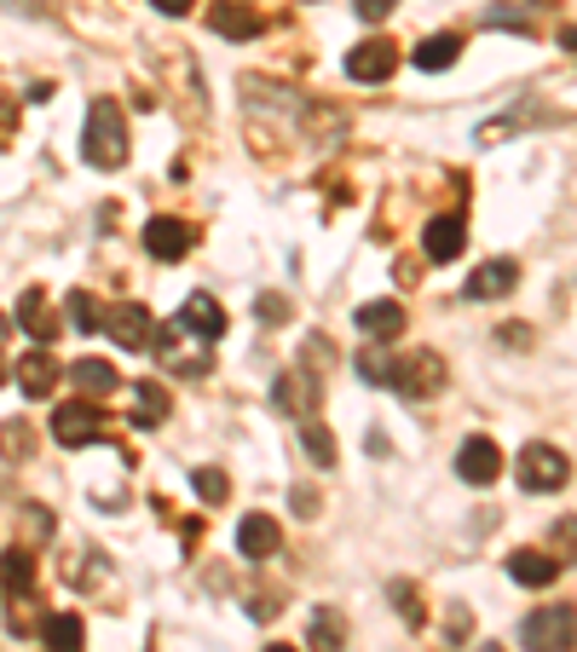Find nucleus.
I'll list each match as a JSON object with an SVG mask.
<instances>
[{"mask_svg": "<svg viewBox=\"0 0 577 652\" xmlns=\"http://www.w3.org/2000/svg\"><path fill=\"white\" fill-rule=\"evenodd\" d=\"M23 98H30V105H46V98H53V82H35V87L23 93Z\"/></svg>", "mask_w": 577, "mask_h": 652, "instance_id": "nucleus-39", "label": "nucleus"}, {"mask_svg": "<svg viewBox=\"0 0 577 652\" xmlns=\"http://www.w3.org/2000/svg\"><path fill=\"white\" fill-rule=\"evenodd\" d=\"M191 485H196V496H203V503H214V509L225 503V496H232V480H225L220 468H196V473H191Z\"/></svg>", "mask_w": 577, "mask_h": 652, "instance_id": "nucleus-30", "label": "nucleus"}, {"mask_svg": "<svg viewBox=\"0 0 577 652\" xmlns=\"http://www.w3.org/2000/svg\"><path fill=\"white\" fill-rule=\"evenodd\" d=\"M173 323H180L185 335H196V341H220L225 335V312H220L214 295H185V307H180Z\"/></svg>", "mask_w": 577, "mask_h": 652, "instance_id": "nucleus-12", "label": "nucleus"}, {"mask_svg": "<svg viewBox=\"0 0 577 652\" xmlns=\"http://www.w3.org/2000/svg\"><path fill=\"white\" fill-rule=\"evenodd\" d=\"M318 398H323V382L318 370L295 364L278 375V387H271V405H278V416H295V421H312L318 416Z\"/></svg>", "mask_w": 577, "mask_h": 652, "instance_id": "nucleus-6", "label": "nucleus"}, {"mask_svg": "<svg viewBox=\"0 0 577 652\" xmlns=\"http://www.w3.org/2000/svg\"><path fill=\"white\" fill-rule=\"evenodd\" d=\"M58 375H64V364L53 359V346H35V353L18 364V387H23V398H46L58 387Z\"/></svg>", "mask_w": 577, "mask_h": 652, "instance_id": "nucleus-18", "label": "nucleus"}, {"mask_svg": "<svg viewBox=\"0 0 577 652\" xmlns=\"http://www.w3.org/2000/svg\"><path fill=\"white\" fill-rule=\"evenodd\" d=\"M248 612H255V618H271V612H284V600H278V595H266V589H260L255 600H248Z\"/></svg>", "mask_w": 577, "mask_h": 652, "instance_id": "nucleus-36", "label": "nucleus"}, {"mask_svg": "<svg viewBox=\"0 0 577 652\" xmlns=\"http://www.w3.org/2000/svg\"><path fill=\"white\" fill-rule=\"evenodd\" d=\"M393 7H398V0H353V12H359L364 23H382Z\"/></svg>", "mask_w": 577, "mask_h": 652, "instance_id": "nucleus-34", "label": "nucleus"}, {"mask_svg": "<svg viewBox=\"0 0 577 652\" xmlns=\"http://www.w3.org/2000/svg\"><path fill=\"white\" fill-rule=\"evenodd\" d=\"M64 318H70V330H82V335L105 330V307H98L87 289H70V295H64Z\"/></svg>", "mask_w": 577, "mask_h": 652, "instance_id": "nucleus-24", "label": "nucleus"}, {"mask_svg": "<svg viewBox=\"0 0 577 652\" xmlns=\"http://www.w3.org/2000/svg\"><path fill=\"white\" fill-rule=\"evenodd\" d=\"M7 330H12V318H7V312H0V341H7Z\"/></svg>", "mask_w": 577, "mask_h": 652, "instance_id": "nucleus-41", "label": "nucleus"}, {"mask_svg": "<svg viewBox=\"0 0 577 652\" xmlns=\"http://www.w3.org/2000/svg\"><path fill=\"white\" fill-rule=\"evenodd\" d=\"M295 514H300V520L318 514V491H312V485H295Z\"/></svg>", "mask_w": 577, "mask_h": 652, "instance_id": "nucleus-35", "label": "nucleus"}, {"mask_svg": "<svg viewBox=\"0 0 577 652\" xmlns=\"http://www.w3.org/2000/svg\"><path fill=\"white\" fill-rule=\"evenodd\" d=\"M387 595H393V612L405 618V623H421V618H428V607H421V595H416V584H410V578H393V584H387Z\"/></svg>", "mask_w": 577, "mask_h": 652, "instance_id": "nucleus-28", "label": "nucleus"}, {"mask_svg": "<svg viewBox=\"0 0 577 652\" xmlns=\"http://www.w3.org/2000/svg\"><path fill=\"white\" fill-rule=\"evenodd\" d=\"M255 312H260L266 323H284L295 307H289V295H260V300H255Z\"/></svg>", "mask_w": 577, "mask_h": 652, "instance_id": "nucleus-33", "label": "nucleus"}, {"mask_svg": "<svg viewBox=\"0 0 577 652\" xmlns=\"http://www.w3.org/2000/svg\"><path fill=\"white\" fill-rule=\"evenodd\" d=\"M462 243H468L462 214H439V220H428V232H421V248H428V260H434V266L457 260V255H462Z\"/></svg>", "mask_w": 577, "mask_h": 652, "instance_id": "nucleus-16", "label": "nucleus"}, {"mask_svg": "<svg viewBox=\"0 0 577 652\" xmlns=\"http://www.w3.org/2000/svg\"><path fill=\"white\" fill-rule=\"evenodd\" d=\"M278 548H284V532H278L271 514H243L237 520V555L243 560H271Z\"/></svg>", "mask_w": 577, "mask_h": 652, "instance_id": "nucleus-11", "label": "nucleus"}, {"mask_svg": "<svg viewBox=\"0 0 577 652\" xmlns=\"http://www.w3.org/2000/svg\"><path fill=\"white\" fill-rule=\"evenodd\" d=\"M191 243H196V232H191L185 220H173V214H157V220L145 225V248H150L157 260H185Z\"/></svg>", "mask_w": 577, "mask_h": 652, "instance_id": "nucleus-10", "label": "nucleus"}, {"mask_svg": "<svg viewBox=\"0 0 577 652\" xmlns=\"http://www.w3.org/2000/svg\"><path fill=\"white\" fill-rule=\"evenodd\" d=\"M0 382H7V353H0Z\"/></svg>", "mask_w": 577, "mask_h": 652, "instance_id": "nucleus-42", "label": "nucleus"}, {"mask_svg": "<svg viewBox=\"0 0 577 652\" xmlns=\"http://www.w3.org/2000/svg\"><path fill=\"white\" fill-rule=\"evenodd\" d=\"M168 410H173V405H168V387H162V382H139V387H133V416H128L133 428H162Z\"/></svg>", "mask_w": 577, "mask_h": 652, "instance_id": "nucleus-21", "label": "nucleus"}, {"mask_svg": "<svg viewBox=\"0 0 577 652\" xmlns=\"http://www.w3.org/2000/svg\"><path fill=\"white\" fill-rule=\"evenodd\" d=\"M307 641H312V652H341V641H346V618H341V612H312Z\"/></svg>", "mask_w": 577, "mask_h": 652, "instance_id": "nucleus-26", "label": "nucleus"}, {"mask_svg": "<svg viewBox=\"0 0 577 652\" xmlns=\"http://www.w3.org/2000/svg\"><path fill=\"white\" fill-rule=\"evenodd\" d=\"M514 480L525 485V491H537V496H548V491H560L566 480H571V462H566V450H555V445H525L520 450V462H514Z\"/></svg>", "mask_w": 577, "mask_h": 652, "instance_id": "nucleus-4", "label": "nucleus"}, {"mask_svg": "<svg viewBox=\"0 0 577 652\" xmlns=\"http://www.w3.org/2000/svg\"><path fill=\"white\" fill-rule=\"evenodd\" d=\"M457 473H462L468 485H496V473H503V450H496L485 434H473L457 450Z\"/></svg>", "mask_w": 577, "mask_h": 652, "instance_id": "nucleus-9", "label": "nucleus"}, {"mask_svg": "<svg viewBox=\"0 0 577 652\" xmlns=\"http://www.w3.org/2000/svg\"><path fill=\"white\" fill-rule=\"evenodd\" d=\"M462 58V35H428L416 46V70H428V75H439V70H450Z\"/></svg>", "mask_w": 577, "mask_h": 652, "instance_id": "nucleus-23", "label": "nucleus"}, {"mask_svg": "<svg viewBox=\"0 0 577 652\" xmlns=\"http://www.w3.org/2000/svg\"><path fill=\"white\" fill-rule=\"evenodd\" d=\"M393 70H398V46L387 35H370L346 53V75H353V82H387Z\"/></svg>", "mask_w": 577, "mask_h": 652, "instance_id": "nucleus-8", "label": "nucleus"}, {"mask_svg": "<svg viewBox=\"0 0 577 652\" xmlns=\"http://www.w3.org/2000/svg\"><path fill=\"white\" fill-rule=\"evenodd\" d=\"M53 439L64 445V450H82V445H93L98 439V410L93 405H58V416H53Z\"/></svg>", "mask_w": 577, "mask_h": 652, "instance_id": "nucleus-13", "label": "nucleus"}, {"mask_svg": "<svg viewBox=\"0 0 577 652\" xmlns=\"http://www.w3.org/2000/svg\"><path fill=\"white\" fill-rule=\"evenodd\" d=\"M150 7H157V12H168V18H185V12L196 7V0H150Z\"/></svg>", "mask_w": 577, "mask_h": 652, "instance_id": "nucleus-38", "label": "nucleus"}, {"mask_svg": "<svg viewBox=\"0 0 577 652\" xmlns=\"http://www.w3.org/2000/svg\"><path fill=\"white\" fill-rule=\"evenodd\" d=\"M0 584H7L12 595H30V584H35V555H30L23 543L0 555Z\"/></svg>", "mask_w": 577, "mask_h": 652, "instance_id": "nucleus-25", "label": "nucleus"}, {"mask_svg": "<svg viewBox=\"0 0 577 652\" xmlns=\"http://www.w3.org/2000/svg\"><path fill=\"white\" fill-rule=\"evenodd\" d=\"M548 555L577 566V514H560L555 525H548Z\"/></svg>", "mask_w": 577, "mask_h": 652, "instance_id": "nucleus-27", "label": "nucleus"}, {"mask_svg": "<svg viewBox=\"0 0 577 652\" xmlns=\"http://www.w3.org/2000/svg\"><path fill=\"white\" fill-rule=\"evenodd\" d=\"M0 457L7 462L30 457V421H7V428H0Z\"/></svg>", "mask_w": 577, "mask_h": 652, "instance_id": "nucleus-32", "label": "nucleus"}, {"mask_svg": "<svg viewBox=\"0 0 577 652\" xmlns=\"http://www.w3.org/2000/svg\"><path fill=\"white\" fill-rule=\"evenodd\" d=\"M353 323L364 330V341H398V330H405V307L398 300H364V307L353 312Z\"/></svg>", "mask_w": 577, "mask_h": 652, "instance_id": "nucleus-15", "label": "nucleus"}, {"mask_svg": "<svg viewBox=\"0 0 577 652\" xmlns=\"http://www.w3.org/2000/svg\"><path fill=\"white\" fill-rule=\"evenodd\" d=\"M300 439H307V457H312L318 468H335V434H330V428L307 421V428H300Z\"/></svg>", "mask_w": 577, "mask_h": 652, "instance_id": "nucleus-29", "label": "nucleus"}, {"mask_svg": "<svg viewBox=\"0 0 577 652\" xmlns=\"http://www.w3.org/2000/svg\"><path fill=\"white\" fill-rule=\"evenodd\" d=\"M23 525H30V537H53V514H41V509L23 514Z\"/></svg>", "mask_w": 577, "mask_h": 652, "instance_id": "nucleus-37", "label": "nucleus"}, {"mask_svg": "<svg viewBox=\"0 0 577 652\" xmlns=\"http://www.w3.org/2000/svg\"><path fill=\"white\" fill-rule=\"evenodd\" d=\"M209 30L232 35V41H255V35H266V18L255 7H243V0H220V7L209 12Z\"/></svg>", "mask_w": 577, "mask_h": 652, "instance_id": "nucleus-14", "label": "nucleus"}, {"mask_svg": "<svg viewBox=\"0 0 577 652\" xmlns=\"http://www.w3.org/2000/svg\"><path fill=\"white\" fill-rule=\"evenodd\" d=\"M41 641H46V652H82L87 630H82V618H75V612H53L41 623Z\"/></svg>", "mask_w": 577, "mask_h": 652, "instance_id": "nucleus-22", "label": "nucleus"}, {"mask_svg": "<svg viewBox=\"0 0 577 652\" xmlns=\"http://www.w3.org/2000/svg\"><path fill=\"white\" fill-rule=\"evenodd\" d=\"M520 646L525 652H577V607H566V600L537 607L520 623Z\"/></svg>", "mask_w": 577, "mask_h": 652, "instance_id": "nucleus-3", "label": "nucleus"}, {"mask_svg": "<svg viewBox=\"0 0 577 652\" xmlns=\"http://www.w3.org/2000/svg\"><path fill=\"white\" fill-rule=\"evenodd\" d=\"M70 382L82 387L87 398H110V393L121 387V375H116L110 359H75V364H70Z\"/></svg>", "mask_w": 577, "mask_h": 652, "instance_id": "nucleus-20", "label": "nucleus"}, {"mask_svg": "<svg viewBox=\"0 0 577 652\" xmlns=\"http://www.w3.org/2000/svg\"><path fill=\"white\" fill-rule=\"evenodd\" d=\"M560 46H566V53H577V23H571V30H560Z\"/></svg>", "mask_w": 577, "mask_h": 652, "instance_id": "nucleus-40", "label": "nucleus"}, {"mask_svg": "<svg viewBox=\"0 0 577 652\" xmlns=\"http://www.w3.org/2000/svg\"><path fill=\"white\" fill-rule=\"evenodd\" d=\"M445 382H450V370H445V359L434 353V346H416V353H405V359H393V375H387V387L398 393V398H434V393H445Z\"/></svg>", "mask_w": 577, "mask_h": 652, "instance_id": "nucleus-2", "label": "nucleus"}, {"mask_svg": "<svg viewBox=\"0 0 577 652\" xmlns=\"http://www.w3.org/2000/svg\"><path fill=\"white\" fill-rule=\"evenodd\" d=\"M12 323H18V330L30 335L35 346H53V335H58V307L46 300V289H23V295H18Z\"/></svg>", "mask_w": 577, "mask_h": 652, "instance_id": "nucleus-7", "label": "nucleus"}, {"mask_svg": "<svg viewBox=\"0 0 577 652\" xmlns=\"http://www.w3.org/2000/svg\"><path fill=\"white\" fill-rule=\"evenodd\" d=\"M105 335L121 353H150L157 346V318H150L145 300H121V307H105Z\"/></svg>", "mask_w": 577, "mask_h": 652, "instance_id": "nucleus-5", "label": "nucleus"}, {"mask_svg": "<svg viewBox=\"0 0 577 652\" xmlns=\"http://www.w3.org/2000/svg\"><path fill=\"white\" fill-rule=\"evenodd\" d=\"M514 284H520V266L514 260H485L468 278V300H503V295H514Z\"/></svg>", "mask_w": 577, "mask_h": 652, "instance_id": "nucleus-19", "label": "nucleus"}, {"mask_svg": "<svg viewBox=\"0 0 577 652\" xmlns=\"http://www.w3.org/2000/svg\"><path fill=\"white\" fill-rule=\"evenodd\" d=\"M509 578L520 589H548V584L560 578V560L543 555V548H514V555H509Z\"/></svg>", "mask_w": 577, "mask_h": 652, "instance_id": "nucleus-17", "label": "nucleus"}, {"mask_svg": "<svg viewBox=\"0 0 577 652\" xmlns=\"http://www.w3.org/2000/svg\"><path fill=\"white\" fill-rule=\"evenodd\" d=\"M353 370H359V382H370V387H387V375H393V364H387L382 353H375V341L353 359Z\"/></svg>", "mask_w": 577, "mask_h": 652, "instance_id": "nucleus-31", "label": "nucleus"}, {"mask_svg": "<svg viewBox=\"0 0 577 652\" xmlns=\"http://www.w3.org/2000/svg\"><path fill=\"white\" fill-rule=\"evenodd\" d=\"M82 157L93 168H121L128 162V116H121L116 98H93L87 105V139H82Z\"/></svg>", "mask_w": 577, "mask_h": 652, "instance_id": "nucleus-1", "label": "nucleus"}, {"mask_svg": "<svg viewBox=\"0 0 577 652\" xmlns=\"http://www.w3.org/2000/svg\"><path fill=\"white\" fill-rule=\"evenodd\" d=\"M266 652H295V646H284V641H278V646H266Z\"/></svg>", "mask_w": 577, "mask_h": 652, "instance_id": "nucleus-43", "label": "nucleus"}]
</instances>
